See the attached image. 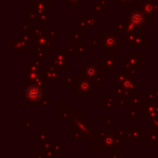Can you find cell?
Segmentation results:
<instances>
[{"mask_svg": "<svg viewBox=\"0 0 158 158\" xmlns=\"http://www.w3.org/2000/svg\"><path fill=\"white\" fill-rule=\"evenodd\" d=\"M116 138L112 135H106L102 140V143L100 146H98L95 149H114L116 146Z\"/></svg>", "mask_w": 158, "mask_h": 158, "instance_id": "6da1fadb", "label": "cell"}, {"mask_svg": "<svg viewBox=\"0 0 158 158\" xmlns=\"http://www.w3.org/2000/svg\"><path fill=\"white\" fill-rule=\"evenodd\" d=\"M26 97L29 101L36 102L41 98V90L37 86H31L26 90Z\"/></svg>", "mask_w": 158, "mask_h": 158, "instance_id": "7a4b0ae2", "label": "cell"}, {"mask_svg": "<svg viewBox=\"0 0 158 158\" xmlns=\"http://www.w3.org/2000/svg\"><path fill=\"white\" fill-rule=\"evenodd\" d=\"M130 21L133 23L134 25H140L143 22V15L140 12H134L131 16H130Z\"/></svg>", "mask_w": 158, "mask_h": 158, "instance_id": "3957f363", "label": "cell"}, {"mask_svg": "<svg viewBox=\"0 0 158 158\" xmlns=\"http://www.w3.org/2000/svg\"><path fill=\"white\" fill-rule=\"evenodd\" d=\"M44 158H53L54 157V154L52 153V152H48V151H44Z\"/></svg>", "mask_w": 158, "mask_h": 158, "instance_id": "277c9868", "label": "cell"}, {"mask_svg": "<svg viewBox=\"0 0 158 158\" xmlns=\"http://www.w3.org/2000/svg\"><path fill=\"white\" fill-rule=\"evenodd\" d=\"M35 158H44V155H40L39 153H37V154L35 155Z\"/></svg>", "mask_w": 158, "mask_h": 158, "instance_id": "5b68a950", "label": "cell"}, {"mask_svg": "<svg viewBox=\"0 0 158 158\" xmlns=\"http://www.w3.org/2000/svg\"><path fill=\"white\" fill-rule=\"evenodd\" d=\"M129 158H143L142 156H129Z\"/></svg>", "mask_w": 158, "mask_h": 158, "instance_id": "8992f818", "label": "cell"}]
</instances>
